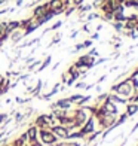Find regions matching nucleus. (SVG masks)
Wrapping results in <instances>:
<instances>
[{"mask_svg":"<svg viewBox=\"0 0 138 146\" xmlns=\"http://www.w3.org/2000/svg\"><path fill=\"white\" fill-rule=\"evenodd\" d=\"M95 30H97V33L100 31V30H103V24H98L97 27H95Z\"/></svg>","mask_w":138,"mask_h":146,"instance_id":"412c9836","label":"nucleus"},{"mask_svg":"<svg viewBox=\"0 0 138 146\" xmlns=\"http://www.w3.org/2000/svg\"><path fill=\"white\" fill-rule=\"evenodd\" d=\"M106 78H107L106 75H104V76H101V78H100V79H98V81H97V84H101V82H104V81H106Z\"/></svg>","mask_w":138,"mask_h":146,"instance_id":"6ab92c4d","label":"nucleus"},{"mask_svg":"<svg viewBox=\"0 0 138 146\" xmlns=\"http://www.w3.org/2000/svg\"><path fill=\"white\" fill-rule=\"evenodd\" d=\"M82 30L86 31V33H91V23H86V24H85L83 27H82Z\"/></svg>","mask_w":138,"mask_h":146,"instance_id":"4468645a","label":"nucleus"},{"mask_svg":"<svg viewBox=\"0 0 138 146\" xmlns=\"http://www.w3.org/2000/svg\"><path fill=\"white\" fill-rule=\"evenodd\" d=\"M83 2H85V0H71V3H73V6H76V8H77V6H80V5H83Z\"/></svg>","mask_w":138,"mask_h":146,"instance_id":"2eb2a0df","label":"nucleus"},{"mask_svg":"<svg viewBox=\"0 0 138 146\" xmlns=\"http://www.w3.org/2000/svg\"><path fill=\"white\" fill-rule=\"evenodd\" d=\"M137 130H138V122H137V124L134 125V128H132V130H131V133H134V131H137Z\"/></svg>","mask_w":138,"mask_h":146,"instance_id":"5701e85b","label":"nucleus"},{"mask_svg":"<svg viewBox=\"0 0 138 146\" xmlns=\"http://www.w3.org/2000/svg\"><path fill=\"white\" fill-rule=\"evenodd\" d=\"M137 70H138V67H137Z\"/></svg>","mask_w":138,"mask_h":146,"instance_id":"a878e982","label":"nucleus"},{"mask_svg":"<svg viewBox=\"0 0 138 146\" xmlns=\"http://www.w3.org/2000/svg\"><path fill=\"white\" fill-rule=\"evenodd\" d=\"M6 119H8V113H0V124L5 122Z\"/></svg>","mask_w":138,"mask_h":146,"instance_id":"f3484780","label":"nucleus"},{"mask_svg":"<svg viewBox=\"0 0 138 146\" xmlns=\"http://www.w3.org/2000/svg\"><path fill=\"white\" fill-rule=\"evenodd\" d=\"M46 12H49V6H48V2L43 3V5H37L34 9H33V15L34 18H42Z\"/></svg>","mask_w":138,"mask_h":146,"instance_id":"20e7f679","label":"nucleus"},{"mask_svg":"<svg viewBox=\"0 0 138 146\" xmlns=\"http://www.w3.org/2000/svg\"><path fill=\"white\" fill-rule=\"evenodd\" d=\"M9 37H11V40L14 42V43H18L21 39H24L25 36H24V30H21V29H16V30H14L9 35Z\"/></svg>","mask_w":138,"mask_h":146,"instance_id":"423d86ee","label":"nucleus"},{"mask_svg":"<svg viewBox=\"0 0 138 146\" xmlns=\"http://www.w3.org/2000/svg\"><path fill=\"white\" fill-rule=\"evenodd\" d=\"M82 45H83V49H88L92 46V40H85V42H82Z\"/></svg>","mask_w":138,"mask_h":146,"instance_id":"ddd939ff","label":"nucleus"},{"mask_svg":"<svg viewBox=\"0 0 138 146\" xmlns=\"http://www.w3.org/2000/svg\"><path fill=\"white\" fill-rule=\"evenodd\" d=\"M24 3V0H16V2H15V6H21Z\"/></svg>","mask_w":138,"mask_h":146,"instance_id":"4be33fe9","label":"nucleus"},{"mask_svg":"<svg viewBox=\"0 0 138 146\" xmlns=\"http://www.w3.org/2000/svg\"><path fill=\"white\" fill-rule=\"evenodd\" d=\"M51 131L58 137V140H67V136H68V133H70V131L67 130V127L60 125V124L52 125V127H51Z\"/></svg>","mask_w":138,"mask_h":146,"instance_id":"f03ea898","label":"nucleus"},{"mask_svg":"<svg viewBox=\"0 0 138 146\" xmlns=\"http://www.w3.org/2000/svg\"><path fill=\"white\" fill-rule=\"evenodd\" d=\"M79 130H80V133H82V134H83L85 137L89 136L91 133H94V131H95V118L91 115V116L86 119V122H85V124H83Z\"/></svg>","mask_w":138,"mask_h":146,"instance_id":"7ed1b4c3","label":"nucleus"},{"mask_svg":"<svg viewBox=\"0 0 138 146\" xmlns=\"http://www.w3.org/2000/svg\"><path fill=\"white\" fill-rule=\"evenodd\" d=\"M27 136H28V143H34L37 142V136H39V128L36 125H31V127L27 128Z\"/></svg>","mask_w":138,"mask_h":146,"instance_id":"39448f33","label":"nucleus"},{"mask_svg":"<svg viewBox=\"0 0 138 146\" xmlns=\"http://www.w3.org/2000/svg\"><path fill=\"white\" fill-rule=\"evenodd\" d=\"M16 29H19V21H6V33L11 35Z\"/></svg>","mask_w":138,"mask_h":146,"instance_id":"1a4fd4ad","label":"nucleus"},{"mask_svg":"<svg viewBox=\"0 0 138 146\" xmlns=\"http://www.w3.org/2000/svg\"><path fill=\"white\" fill-rule=\"evenodd\" d=\"M49 63H51V57H46V60H45V61L42 63V66H40V67H39V72L45 70V69H46V67H48V66H49Z\"/></svg>","mask_w":138,"mask_h":146,"instance_id":"9b49d317","label":"nucleus"},{"mask_svg":"<svg viewBox=\"0 0 138 146\" xmlns=\"http://www.w3.org/2000/svg\"><path fill=\"white\" fill-rule=\"evenodd\" d=\"M77 35H79V31H71V35H70V37H71V39H74V37H76Z\"/></svg>","mask_w":138,"mask_h":146,"instance_id":"aec40b11","label":"nucleus"},{"mask_svg":"<svg viewBox=\"0 0 138 146\" xmlns=\"http://www.w3.org/2000/svg\"><path fill=\"white\" fill-rule=\"evenodd\" d=\"M5 2H6V0H0V5H3Z\"/></svg>","mask_w":138,"mask_h":146,"instance_id":"393cba45","label":"nucleus"},{"mask_svg":"<svg viewBox=\"0 0 138 146\" xmlns=\"http://www.w3.org/2000/svg\"><path fill=\"white\" fill-rule=\"evenodd\" d=\"M111 25L114 27V30L117 33H122L125 29H123V23H117V21H111Z\"/></svg>","mask_w":138,"mask_h":146,"instance_id":"9d476101","label":"nucleus"},{"mask_svg":"<svg viewBox=\"0 0 138 146\" xmlns=\"http://www.w3.org/2000/svg\"><path fill=\"white\" fill-rule=\"evenodd\" d=\"M128 116H134L138 113V103H126V112Z\"/></svg>","mask_w":138,"mask_h":146,"instance_id":"6e6552de","label":"nucleus"},{"mask_svg":"<svg viewBox=\"0 0 138 146\" xmlns=\"http://www.w3.org/2000/svg\"><path fill=\"white\" fill-rule=\"evenodd\" d=\"M88 55H91V57H95V55H98V52H97V49H95V48H91V51L88 52Z\"/></svg>","mask_w":138,"mask_h":146,"instance_id":"dca6fc26","label":"nucleus"},{"mask_svg":"<svg viewBox=\"0 0 138 146\" xmlns=\"http://www.w3.org/2000/svg\"><path fill=\"white\" fill-rule=\"evenodd\" d=\"M61 25H62V21H58V23H55V24L51 27V31H55V30H58V29L61 27Z\"/></svg>","mask_w":138,"mask_h":146,"instance_id":"f8f14e48","label":"nucleus"},{"mask_svg":"<svg viewBox=\"0 0 138 146\" xmlns=\"http://www.w3.org/2000/svg\"><path fill=\"white\" fill-rule=\"evenodd\" d=\"M6 2H8V0H6Z\"/></svg>","mask_w":138,"mask_h":146,"instance_id":"bb28decb","label":"nucleus"},{"mask_svg":"<svg viewBox=\"0 0 138 146\" xmlns=\"http://www.w3.org/2000/svg\"><path fill=\"white\" fill-rule=\"evenodd\" d=\"M83 49V45L82 43H77L76 46H74V52H79V51H82Z\"/></svg>","mask_w":138,"mask_h":146,"instance_id":"a211bd4d","label":"nucleus"},{"mask_svg":"<svg viewBox=\"0 0 138 146\" xmlns=\"http://www.w3.org/2000/svg\"><path fill=\"white\" fill-rule=\"evenodd\" d=\"M39 136H40V140L45 145H54L58 142V137L51 131V128H39Z\"/></svg>","mask_w":138,"mask_h":146,"instance_id":"f257e3e1","label":"nucleus"},{"mask_svg":"<svg viewBox=\"0 0 138 146\" xmlns=\"http://www.w3.org/2000/svg\"><path fill=\"white\" fill-rule=\"evenodd\" d=\"M100 37V35H98V33H94V35H92V39H98Z\"/></svg>","mask_w":138,"mask_h":146,"instance_id":"b1692460","label":"nucleus"},{"mask_svg":"<svg viewBox=\"0 0 138 146\" xmlns=\"http://www.w3.org/2000/svg\"><path fill=\"white\" fill-rule=\"evenodd\" d=\"M54 104L57 106V108L62 109V110H70V109H71V106H73V104H71V102L68 100V98H60V100L55 102Z\"/></svg>","mask_w":138,"mask_h":146,"instance_id":"0eeeda50","label":"nucleus"}]
</instances>
